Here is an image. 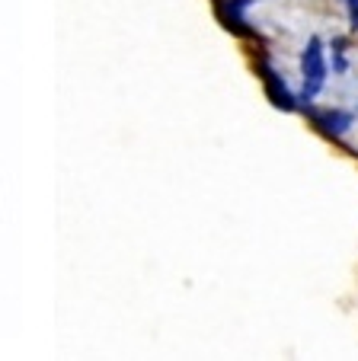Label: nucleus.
<instances>
[{
    "label": "nucleus",
    "mask_w": 358,
    "mask_h": 361,
    "mask_svg": "<svg viewBox=\"0 0 358 361\" xmlns=\"http://www.w3.org/2000/svg\"><path fill=\"white\" fill-rule=\"evenodd\" d=\"M314 118H317L320 128L333 137H342L345 131L352 128V122H355V116H352V112H342V109H320V112H314Z\"/></svg>",
    "instance_id": "nucleus-3"
},
{
    "label": "nucleus",
    "mask_w": 358,
    "mask_h": 361,
    "mask_svg": "<svg viewBox=\"0 0 358 361\" xmlns=\"http://www.w3.org/2000/svg\"><path fill=\"white\" fill-rule=\"evenodd\" d=\"M326 77H330V61H326L323 42L311 39L301 51V83H304V102H314L326 87Z\"/></svg>",
    "instance_id": "nucleus-1"
},
{
    "label": "nucleus",
    "mask_w": 358,
    "mask_h": 361,
    "mask_svg": "<svg viewBox=\"0 0 358 361\" xmlns=\"http://www.w3.org/2000/svg\"><path fill=\"white\" fill-rule=\"evenodd\" d=\"M342 7H345V16H349V29L358 32V0H342Z\"/></svg>",
    "instance_id": "nucleus-5"
},
{
    "label": "nucleus",
    "mask_w": 358,
    "mask_h": 361,
    "mask_svg": "<svg viewBox=\"0 0 358 361\" xmlns=\"http://www.w3.org/2000/svg\"><path fill=\"white\" fill-rule=\"evenodd\" d=\"M333 74H345L349 71V58H345V39H333Z\"/></svg>",
    "instance_id": "nucleus-4"
},
{
    "label": "nucleus",
    "mask_w": 358,
    "mask_h": 361,
    "mask_svg": "<svg viewBox=\"0 0 358 361\" xmlns=\"http://www.w3.org/2000/svg\"><path fill=\"white\" fill-rule=\"evenodd\" d=\"M259 74H263V87H265V96H269L272 106L282 109V112H294L297 99H294V93L288 90V83L278 77V71H272L269 64H259Z\"/></svg>",
    "instance_id": "nucleus-2"
}]
</instances>
